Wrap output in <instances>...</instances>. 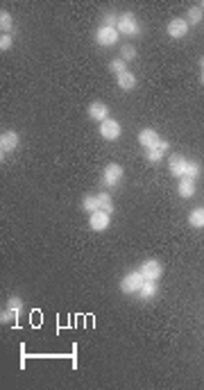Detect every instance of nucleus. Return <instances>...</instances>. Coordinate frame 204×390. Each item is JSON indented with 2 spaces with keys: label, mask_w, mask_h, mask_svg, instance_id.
Masks as SVG:
<instances>
[{
  "label": "nucleus",
  "mask_w": 204,
  "mask_h": 390,
  "mask_svg": "<svg viewBox=\"0 0 204 390\" xmlns=\"http://www.w3.org/2000/svg\"><path fill=\"white\" fill-rule=\"evenodd\" d=\"M202 18H204L202 7H190L188 12H186V21H188V25H199Z\"/></svg>",
  "instance_id": "nucleus-20"
},
{
  "label": "nucleus",
  "mask_w": 204,
  "mask_h": 390,
  "mask_svg": "<svg viewBox=\"0 0 204 390\" xmlns=\"http://www.w3.org/2000/svg\"><path fill=\"white\" fill-rule=\"evenodd\" d=\"M120 134H122V125L116 118H107V120L100 122V136L104 141H116L120 139Z\"/></svg>",
  "instance_id": "nucleus-5"
},
{
  "label": "nucleus",
  "mask_w": 204,
  "mask_h": 390,
  "mask_svg": "<svg viewBox=\"0 0 204 390\" xmlns=\"http://www.w3.org/2000/svg\"><path fill=\"white\" fill-rule=\"evenodd\" d=\"M116 82H118V86H120L122 91H134L136 89V75L131 71H125L122 75H118Z\"/></svg>",
  "instance_id": "nucleus-15"
},
{
  "label": "nucleus",
  "mask_w": 204,
  "mask_h": 390,
  "mask_svg": "<svg viewBox=\"0 0 204 390\" xmlns=\"http://www.w3.org/2000/svg\"><path fill=\"white\" fill-rule=\"evenodd\" d=\"M12 27H14L12 14H9L7 9H3V12H0V30H3V34H9V32H12Z\"/></svg>",
  "instance_id": "nucleus-21"
},
{
  "label": "nucleus",
  "mask_w": 204,
  "mask_h": 390,
  "mask_svg": "<svg viewBox=\"0 0 204 390\" xmlns=\"http://www.w3.org/2000/svg\"><path fill=\"white\" fill-rule=\"evenodd\" d=\"M199 7H202V12H204V3H202V5H199Z\"/></svg>",
  "instance_id": "nucleus-31"
},
{
  "label": "nucleus",
  "mask_w": 204,
  "mask_h": 390,
  "mask_svg": "<svg viewBox=\"0 0 204 390\" xmlns=\"http://www.w3.org/2000/svg\"><path fill=\"white\" fill-rule=\"evenodd\" d=\"M199 175H202V163L195 161V159H186V172H184V177H188V179H197Z\"/></svg>",
  "instance_id": "nucleus-18"
},
{
  "label": "nucleus",
  "mask_w": 204,
  "mask_h": 390,
  "mask_svg": "<svg viewBox=\"0 0 204 390\" xmlns=\"http://www.w3.org/2000/svg\"><path fill=\"white\" fill-rule=\"evenodd\" d=\"M188 30H190V25H188V21H186V18H172V21L168 23V27H166L168 36H170V39H175V41L186 39Z\"/></svg>",
  "instance_id": "nucleus-8"
},
{
  "label": "nucleus",
  "mask_w": 204,
  "mask_h": 390,
  "mask_svg": "<svg viewBox=\"0 0 204 390\" xmlns=\"http://www.w3.org/2000/svg\"><path fill=\"white\" fill-rule=\"evenodd\" d=\"M168 148H170V143H168L166 139H161L157 145H154V148L145 150V159H148V163H159L163 157H166Z\"/></svg>",
  "instance_id": "nucleus-11"
},
{
  "label": "nucleus",
  "mask_w": 204,
  "mask_h": 390,
  "mask_svg": "<svg viewBox=\"0 0 204 390\" xmlns=\"http://www.w3.org/2000/svg\"><path fill=\"white\" fill-rule=\"evenodd\" d=\"M98 209L100 211H107V213H113V200L109 193H98Z\"/></svg>",
  "instance_id": "nucleus-19"
},
{
  "label": "nucleus",
  "mask_w": 204,
  "mask_h": 390,
  "mask_svg": "<svg viewBox=\"0 0 204 390\" xmlns=\"http://www.w3.org/2000/svg\"><path fill=\"white\" fill-rule=\"evenodd\" d=\"M118 39H120V32H118L116 27H104V25H100L98 30H95V43L102 45V48L116 45Z\"/></svg>",
  "instance_id": "nucleus-3"
},
{
  "label": "nucleus",
  "mask_w": 204,
  "mask_h": 390,
  "mask_svg": "<svg viewBox=\"0 0 204 390\" xmlns=\"http://www.w3.org/2000/svg\"><path fill=\"white\" fill-rule=\"evenodd\" d=\"M120 59H122V61H134V59H136V48H134V45H129V43L122 45V48H120Z\"/></svg>",
  "instance_id": "nucleus-24"
},
{
  "label": "nucleus",
  "mask_w": 204,
  "mask_h": 390,
  "mask_svg": "<svg viewBox=\"0 0 204 390\" xmlns=\"http://www.w3.org/2000/svg\"><path fill=\"white\" fill-rule=\"evenodd\" d=\"M141 275L145 277V281H159L163 275V266L161 261H157V258H148V261L141 263Z\"/></svg>",
  "instance_id": "nucleus-4"
},
{
  "label": "nucleus",
  "mask_w": 204,
  "mask_h": 390,
  "mask_svg": "<svg viewBox=\"0 0 204 390\" xmlns=\"http://www.w3.org/2000/svg\"><path fill=\"white\" fill-rule=\"evenodd\" d=\"M118 16H120V14L104 12V16H102V25H104V27H116V25H118Z\"/></svg>",
  "instance_id": "nucleus-26"
},
{
  "label": "nucleus",
  "mask_w": 204,
  "mask_h": 390,
  "mask_svg": "<svg viewBox=\"0 0 204 390\" xmlns=\"http://www.w3.org/2000/svg\"><path fill=\"white\" fill-rule=\"evenodd\" d=\"M159 141H161V136H159V132L152 129V127H145V129L139 132V143H141V148L150 150V148H154Z\"/></svg>",
  "instance_id": "nucleus-12"
},
{
  "label": "nucleus",
  "mask_w": 204,
  "mask_h": 390,
  "mask_svg": "<svg viewBox=\"0 0 204 390\" xmlns=\"http://www.w3.org/2000/svg\"><path fill=\"white\" fill-rule=\"evenodd\" d=\"M86 113H89L91 120L95 122H102L109 118V107L102 102V100H93V102L89 104V109H86Z\"/></svg>",
  "instance_id": "nucleus-10"
},
{
  "label": "nucleus",
  "mask_w": 204,
  "mask_h": 390,
  "mask_svg": "<svg viewBox=\"0 0 204 390\" xmlns=\"http://www.w3.org/2000/svg\"><path fill=\"white\" fill-rule=\"evenodd\" d=\"M109 225H111V213L107 211H95V213H89V227L93 231H104L109 229Z\"/></svg>",
  "instance_id": "nucleus-9"
},
{
  "label": "nucleus",
  "mask_w": 204,
  "mask_h": 390,
  "mask_svg": "<svg viewBox=\"0 0 204 390\" xmlns=\"http://www.w3.org/2000/svg\"><path fill=\"white\" fill-rule=\"evenodd\" d=\"M157 293H159V284H157V281H145L143 288L139 290V297L148 302V299H154V297H157Z\"/></svg>",
  "instance_id": "nucleus-16"
},
{
  "label": "nucleus",
  "mask_w": 204,
  "mask_h": 390,
  "mask_svg": "<svg viewBox=\"0 0 204 390\" xmlns=\"http://www.w3.org/2000/svg\"><path fill=\"white\" fill-rule=\"evenodd\" d=\"M109 71L116 73V77H118V75H122V73L127 71V61H122L120 57H118V59H111V61H109Z\"/></svg>",
  "instance_id": "nucleus-23"
},
{
  "label": "nucleus",
  "mask_w": 204,
  "mask_h": 390,
  "mask_svg": "<svg viewBox=\"0 0 204 390\" xmlns=\"http://www.w3.org/2000/svg\"><path fill=\"white\" fill-rule=\"evenodd\" d=\"M82 209H84L86 213L98 211V195H84V198H82Z\"/></svg>",
  "instance_id": "nucleus-22"
},
{
  "label": "nucleus",
  "mask_w": 204,
  "mask_h": 390,
  "mask_svg": "<svg viewBox=\"0 0 204 390\" xmlns=\"http://www.w3.org/2000/svg\"><path fill=\"white\" fill-rule=\"evenodd\" d=\"M143 284H145V277L141 275V270L127 272V275L120 279V293H125V295H139V290L143 288Z\"/></svg>",
  "instance_id": "nucleus-2"
},
{
  "label": "nucleus",
  "mask_w": 204,
  "mask_h": 390,
  "mask_svg": "<svg viewBox=\"0 0 204 390\" xmlns=\"http://www.w3.org/2000/svg\"><path fill=\"white\" fill-rule=\"evenodd\" d=\"M177 193H179V198L188 200L195 195V179H188V177H181L179 184H177Z\"/></svg>",
  "instance_id": "nucleus-14"
},
{
  "label": "nucleus",
  "mask_w": 204,
  "mask_h": 390,
  "mask_svg": "<svg viewBox=\"0 0 204 390\" xmlns=\"http://www.w3.org/2000/svg\"><path fill=\"white\" fill-rule=\"evenodd\" d=\"M122 175H125V168L120 166V163H107L102 170V184L104 186H116L120 184Z\"/></svg>",
  "instance_id": "nucleus-6"
},
{
  "label": "nucleus",
  "mask_w": 204,
  "mask_h": 390,
  "mask_svg": "<svg viewBox=\"0 0 204 390\" xmlns=\"http://www.w3.org/2000/svg\"><path fill=\"white\" fill-rule=\"evenodd\" d=\"M168 168H170V175L172 177H184L186 172V157H181V154H172L170 159H168Z\"/></svg>",
  "instance_id": "nucleus-13"
},
{
  "label": "nucleus",
  "mask_w": 204,
  "mask_h": 390,
  "mask_svg": "<svg viewBox=\"0 0 204 390\" xmlns=\"http://www.w3.org/2000/svg\"><path fill=\"white\" fill-rule=\"evenodd\" d=\"M18 143H21V136H18L16 129L3 132V134H0V154H3V159H5V154L14 152V150L18 148Z\"/></svg>",
  "instance_id": "nucleus-7"
},
{
  "label": "nucleus",
  "mask_w": 204,
  "mask_h": 390,
  "mask_svg": "<svg viewBox=\"0 0 204 390\" xmlns=\"http://www.w3.org/2000/svg\"><path fill=\"white\" fill-rule=\"evenodd\" d=\"M7 306H9V308H14V311H18V313H21V308H23V299L18 297V295H12V297H9V302H7Z\"/></svg>",
  "instance_id": "nucleus-28"
},
{
  "label": "nucleus",
  "mask_w": 204,
  "mask_h": 390,
  "mask_svg": "<svg viewBox=\"0 0 204 390\" xmlns=\"http://www.w3.org/2000/svg\"><path fill=\"white\" fill-rule=\"evenodd\" d=\"M202 84H204V68H202Z\"/></svg>",
  "instance_id": "nucleus-30"
},
{
  "label": "nucleus",
  "mask_w": 204,
  "mask_h": 390,
  "mask_svg": "<svg viewBox=\"0 0 204 390\" xmlns=\"http://www.w3.org/2000/svg\"><path fill=\"white\" fill-rule=\"evenodd\" d=\"M188 225L195 229H204V207H197L188 213Z\"/></svg>",
  "instance_id": "nucleus-17"
},
{
  "label": "nucleus",
  "mask_w": 204,
  "mask_h": 390,
  "mask_svg": "<svg viewBox=\"0 0 204 390\" xmlns=\"http://www.w3.org/2000/svg\"><path fill=\"white\" fill-rule=\"evenodd\" d=\"M12 45H14V39H12V34H3V36H0V50H3V52H7V50H12Z\"/></svg>",
  "instance_id": "nucleus-27"
},
{
  "label": "nucleus",
  "mask_w": 204,
  "mask_h": 390,
  "mask_svg": "<svg viewBox=\"0 0 204 390\" xmlns=\"http://www.w3.org/2000/svg\"><path fill=\"white\" fill-rule=\"evenodd\" d=\"M199 68H204V57H199Z\"/></svg>",
  "instance_id": "nucleus-29"
},
{
  "label": "nucleus",
  "mask_w": 204,
  "mask_h": 390,
  "mask_svg": "<svg viewBox=\"0 0 204 390\" xmlns=\"http://www.w3.org/2000/svg\"><path fill=\"white\" fill-rule=\"evenodd\" d=\"M116 30L120 32V34H125V36H139L141 34V23H139V18H136L131 12H125V14H120V16H118Z\"/></svg>",
  "instance_id": "nucleus-1"
},
{
  "label": "nucleus",
  "mask_w": 204,
  "mask_h": 390,
  "mask_svg": "<svg viewBox=\"0 0 204 390\" xmlns=\"http://www.w3.org/2000/svg\"><path fill=\"white\" fill-rule=\"evenodd\" d=\"M16 317H18V311H14V308H9V306L0 313V322H3V324H12V322H16Z\"/></svg>",
  "instance_id": "nucleus-25"
}]
</instances>
